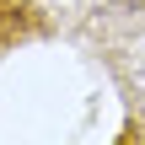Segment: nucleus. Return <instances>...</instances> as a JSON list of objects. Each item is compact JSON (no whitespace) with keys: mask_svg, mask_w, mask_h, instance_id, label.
<instances>
[{"mask_svg":"<svg viewBox=\"0 0 145 145\" xmlns=\"http://www.w3.org/2000/svg\"><path fill=\"white\" fill-rule=\"evenodd\" d=\"M48 32V5L43 0H0V59L32 38Z\"/></svg>","mask_w":145,"mask_h":145,"instance_id":"1","label":"nucleus"},{"mask_svg":"<svg viewBox=\"0 0 145 145\" xmlns=\"http://www.w3.org/2000/svg\"><path fill=\"white\" fill-rule=\"evenodd\" d=\"M118 5H129V11H145V0H118Z\"/></svg>","mask_w":145,"mask_h":145,"instance_id":"2","label":"nucleus"}]
</instances>
